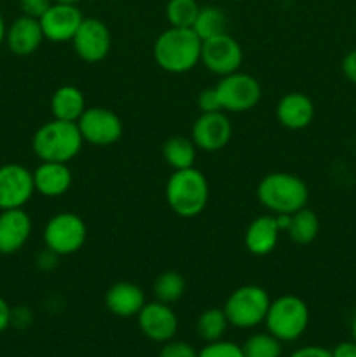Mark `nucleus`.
I'll return each mask as SVG.
<instances>
[{
	"mask_svg": "<svg viewBox=\"0 0 356 357\" xmlns=\"http://www.w3.org/2000/svg\"><path fill=\"white\" fill-rule=\"evenodd\" d=\"M136 319H138L140 331L156 344H166L173 340L178 331L177 314L171 309V305L159 300L145 303Z\"/></svg>",
	"mask_w": 356,
	"mask_h": 357,
	"instance_id": "14",
	"label": "nucleus"
},
{
	"mask_svg": "<svg viewBox=\"0 0 356 357\" xmlns=\"http://www.w3.org/2000/svg\"><path fill=\"white\" fill-rule=\"evenodd\" d=\"M45 40L44 31H42L40 21L35 17L24 16L21 14L20 17L13 21L7 26L6 31V44L13 54L21 56H31L34 52L38 51L42 42Z\"/></svg>",
	"mask_w": 356,
	"mask_h": 357,
	"instance_id": "17",
	"label": "nucleus"
},
{
	"mask_svg": "<svg viewBox=\"0 0 356 357\" xmlns=\"http://www.w3.org/2000/svg\"><path fill=\"white\" fill-rule=\"evenodd\" d=\"M84 145L77 122L52 119L35 131L31 150L40 162L68 164L80 153Z\"/></svg>",
	"mask_w": 356,
	"mask_h": 357,
	"instance_id": "3",
	"label": "nucleus"
},
{
	"mask_svg": "<svg viewBox=\"0 0 356 357\" xmlns=\"http://www.w3.org/2000/svg\"><path fill=\"white\" fill-rule=\"evenodd\" d=\"M257 199L272 215H292L307 206L309 188L297 174L276 171L258 181Z\"/></svg>",
	"mask_w": 356,
	"mask_h": 357,
	"instance_id": "4",
	"label": "nucleus"
},
{
	"mask_svg": "<svg viewBox=\"0 0 356 357\" xmlns=\"http://www.w3.org/2000/svg\"><path fill=\"white\" fill-rule=\"evenodd\" d=\"M341 68L346 79L356 86V49H353V51H349L348 54L344 56Z\"/></svg>",
	"mask_w": 356,
	"mask_h": 357,
	"instance_id": "34",
	"label": "nucleus"
},
{
	"mask_svg": "<svg viewBox=\"0 0 356 357\" xmlns=\"http://www.w3.org/2000/svg\"><path fill=\"white\" fill-rule=\"evenodd\" d=\"M309 317V307L300 296L281 295L271 300L264 323L279 342H295L306 333Z\"/></svg>",
	"mask_w": 356,
	"mask_h": 357,
	"instance_id": "5",
	"label": "nucleus"
},
{
	"mask_svg": "<svg viewBox=\"0 0 356 357\" xmlns=\"http://www.w3.org/2000/svg\"><path fill=\"white\" fill-rule=\"evenodd\" d=\"M166 202L175 215L181 218H194L201 215L209 201L208 178L198 167L177 169L168 178Z\"/></svg>",
	"mask_w": 356,
	"mask_h": 357,
	"instance_id": "2",
	"label": "nucleus"
},
{
	"mask_svg": "<svg viewBox=\"0 0 356 357\" xmlns=\"http://www.w3.org/2000/svg\"><path fill=\"white\" fill-rule=\"evenodd\" d=\"M147 303L145 293L138 284L129 281H119L105 293V307L117 317H135Z\"/></svg>",
	"mask_w": 356,
	"mask_h": 357,
	"instance_id": "20",
	"label": "nucleus"
},
{
	"mask_svg": "<svg viewBox=\"0 0 356 357\" xmlns=\"http://www.w3.org/2000/svg\"><path fill=\"white\" fill-rule=\"evenodd\" d=\"M86 96L82 91L72 84L58 87L51 96L52 119L66 122H77L86 112Z\"/></svg>",
	"mask_w": 356,
	"mask_h": 357,
	"instance_id": "22",
	"label": "nucleus"
},
{
	"mask_svg": "<svg viewBox=\"0 0 356 357\" xmlns=\"http://www.w3.org/2000/svg\"><path fill=\"white\" fill-rule=\"evenodd\" d=\"M199 9H201V6L198 3V0H168L164 14H166L170 26L192 28Z\"/></svg>",
	"mask_w": 356,
	"mask_h": 357,
	"instance_id": "28",
	"label": "nucleus"
},
{
	"mask_svg": "<svg viewBox=\"0 0 356 357\" xmlns=\"http://www.w3.org/2000/svg\"><path fill=\"white\" fill-rule=\"evenodd\" d=\"M34 194V171L17 162L0 166V211L24 208Z\"/></svg>",
	"mask_w": 356,
	"mask_h": 357,
	"instance_id": "11",
	"label": "nucleus"
},
{
	"mask_svg": "<svg viewBox=\"0 0 356 357\" xmlns=\"http://www.w3.org/2000/svg\"><path fill=\"white\" fill-rule=\"evenodd\" d=\"M229 326V319H227L223 309H216V307L205 310V312L198 317V324H195L199 338L205 340L206 344H208V342L222 340Z\"/></svg>",
	"mask_w": 356,
	"mask_h": 357,
	"instance_id": "27",
	"label": "nucleus"
},
{
	"mask_svg": "<svg viewBox=\"0 0 356 357\" xmlns=\"http://www.w3.org/2000/svg\"><path fill=\"white\" fill-rule=\"evenodd\" d=\"M198 107L201 110V114H208V112H223L220 107L218 94H216L215 86L208 87V89H202L198 96Z\"/></svg>",
	"mask_w": 356,
	"mask_h": 357,
	"instance_id": "32",
	"label": "nucleus"
},
{
	"mask_svg": "<svg viewBox=\"0 0 356 357\" xmlns=\"http://www.w3.org/2000/svg\"><path fill=\"white\" fill-rule=\"evenodd\" d=\"M283 342H279L274 335L255 333L241 345L244 357H281Z\"/></svg>",
	"mask_w": 356,
	"mask_h": 357,
	"instance_id": "29",
	"label": "nucleus"
},
{
	"mask_svg": "<svg viewBox=\"0 0 356 357\" xmlns=\"http://www.w3.org/2000/svg\"><path fill=\"white\" fill-rule=\"evenodd\" d=\"M269 305H271V296L262 286L244 284L227 296L223 312L230 326L250 330L264 323Z\"/></svg>",
	"mask_w": 356,
	"mask_h": 357,
	"instance_id": "6",
	"label": "nucleus"
},
{
	"mask_svg": "<svg viewBox=\"0 0 356 357\" xmlns=\"http://www.w3.org/2000/svg\"><path fill=\"white\" fill-rule=\"evenodd\" d=\"M52 6V0H20V9L24 16L40 20L45 10Z\"/></svg>",
	"mask_w": 356,
	"mask_h": 357,
	"instance_id": "33",
	"label": "nucleus"
},
{
	"mask_svg": "<svg viewBox=\"0 0 356 357\" xmlns=\"http://www.w3.org/2000/svg\"><path fill=\"white\" fill-rule=\"evenodd\" d=\"M72 45L75 54L86 63H100L110 54L112 33L98 17H84L73 35Z\"/></svg>",
	"mask_w": 356,
	"mask_h": 357,
	"instance_id": "12",
	"label": "nucleus"
},
{
	"mask_svg": "<svg viewBox=\"0 0 356 357\" xmlns=\"http://www.w3.org/2000/svg\"><path fill=\"white\" fill-rule=\"evenodd\" d=\"M230 2H244V0H230Z\"/></svg>",
	"mask_w": 356,
	"mask_h": 357,
	"instance_id": "41",
	"label": "nucleus"
},
{
	"mask_svg": "<svg viewBox=\"0 0 356 357\" xmlns=\"http://www.w3.org/2000/svg\"><path fill=\"white\" fill-rule=\"evenodd\" d=\"M314 114V103L307 94L293 91L281 96V100L276 105V119L283 128L290 131H300L311 126Z\"/></svg>",
	"mask_w": 356,
	"mask_h": 357,
	"instance_id": "19",
	"label": "nucleus"
},
{
	"mask_svg": "<svg viewBox=\"0 0 356 357\" xmlns=\"http://www.w3.org/2000/svg\"><path fill=\"white\" fill-rule=\"evenodd\" d=\"M82 20L84 16L79 6L52 2V6L45 10V14L38 21H40L45 40L54 42V44H65V42H72Z\"/></svg>",
	"mask_w": 356,
	"mask_h": 357,
	"instance_id": "15",
	"label": "nucleus"
},
{
	"mask_svg": "<svg viewBox=\"0 0 356 357\" xmlns=\"http://www.w3.org/2000/svg\"><path fill=\"white\" fill-rule=\"evenodd\" d=\"M285 232L295 244L307 246L320 234V218L313 209L306 206V208L299 209L288 216V225H286Z\"/></svg>",
	"mask_w": 356,
	"mask_h": 357,
	"instance_id": "23",
	"label": "nucleus"
},
{
	"mask_svg": "<svg viewBox=\"0 0 356 357\" xmlns=\"http://www.w3.org/2000/svg\"><path fill=\"white\" fill-rule=\"evenodd\" d=\"M332 357H356V342L349 340L335 345V349L332 351Z\"/></svg>",
	"mask_w": 356,
	"mask_h": 357,
	"instance_id": "36",
	"label": "nucleus"
},
{
	"mask_svg": "<svg viewBox=\"0 0 356 357\" xmlns=\"http://www.w3.org/2000/svg\"><path fill=\"white\" fill-rule=\"evenodd\" d=\"M84 143L94 146H110L122 138L124 126L114 110L105 107H87L77 121Z\"/></svg>",
	"mask_w": 356,
	"mask_h": 357,
	"instance_id": "9",
	"label": "nucleus"
},
{
	"mask_svg": "<svg viewBox=\"0 0 356 357\" xmlns=\"http://www.w3.org/2000/svg\"><path fill=\"white\" fill-rule=\"evenodd\" d=\"M198 357H244L241 345L227 340L208 342L201 351L198 352Z\"/></svg>",
	"mask_w": 356,
	"mask_h": 357,
	"instance_id": "30",
	"label": "nucleus"
},
{
	"mask_svg": "<svg viewBox=\"0 0 356 357\" xmlns=\"http://www.w3.org/2000/svg\"><path fill=\"white\" fill-rule=\"evenodd\" d=\"M201 63L213 75H230V73L241 70V65H243V47L229 33L206 38V40H202Z\"/></svg>",
	"mask_w": 356,
	"mask_h": 357,
	"instance_id": "10",
	"label": "nucleus"
},
{
	"mask_svg": "<svg viewBox=\"0 0 356 357\" xmlns=\"http://www.w3.org/2000/svg\"><path fill=\"white\" fill-rule=\"evenodd\" d=\"M218 94L220 107L229 114H243L250 112L260 103L262 87L260 82L250 73L234 72L230 75L220 77L215 86Z\"/></svg>",
	"mask_w": 356,
	"mask_h": 357,
	"instance_id": "8",
	"label": "nucleus"
},
{
	"mask_svg": "<svg viewBox=\"0 0 356 357\" xmlns=\"http://www.w3.org/2000/svg\"><path fill=\"white\" fill-rule=\"evenodd\" d=\"M54 3H68V6H79L82 0H52Z\"/></svg>",
	"mask_w": 356,
	"mask_h": 357,
	"instance_id": "39",
	"label": "nucleus"
},
{
	"mask_svg": "<svg viewBox=\"0 0 356 357\" xmlns=\"http://www.w3.org/2000/svg\"><path fill=\"white\" fill-rule=\"evenodd\" d=\"M185 291H187V281L177 271L163 272L154 281V295H156V300L168 303V305L178 302L185 295Z\"/></svg>",
	"mask_w": 356,
	"mask_h": 357,
	"instance_id": "26",
	"label": "nucleus"
},
{
	"mask_svg": "<svg viewBox=\"0 0 356 357\" xmlns=\"http://www.w3.org/2000/svg\"><path fill=\"white\" fill-rule=\"evenodd\" d=\"M202 40L192 28L170 26L154 42V59L161 70L181 75L201 63Z\"/></svg>",
	"mask_w": 356,
	"mask_h": 357,
	"instance_id": "1",
	"label": "nucleus"
},
{
	"mask_svg": "<svg viewBox=\"0 0 356 357\" xmlns=\"http://www.w3.org/2000/svg\"><path fill=\"white\" fill-rule=\"evenodd\" d=\"M198 155V146L187 136H171L163 145V157L173 171L192 167Z\"/></svg>",
	"mask_w": 356,
	"mask_h": 357,
	"instance_id": "24",
	"label": "nucleus"
},
{
	"mask_svg": "<svg viewBox=\"0 0 356 357\" xmlns=\"http://www.w3.org/2000/svg\"><path fill=\"white\" fill-rule=\"evenodd\" d=\"M31 218L23 208L0 211V255H14L31 236Z\"/></svg>",
	"mask_w": 356,
	"mask_h": 357,
	"instance_id": "16",
	"label": "nucleus"
},
{
	"mask_svg": "<svg viewBox=\"0 0 356 357\" xmlns=\"http://www.w3.org/2000/svg\"><path fill=\"white\" fill-rule=\"evenodd\" d=\"M281 225L276 215L257 216L244 232V248L253 257H267L276 250L281 234Z\"/></svg>",
	"mask_w": 356,
	"mask_h": 357,
	"instance_id": "18",
	"label": "nucleus"
},
{
	"mask_svg": "<svg viewBox=\"0 0 356 357\" xmlns=\"http://www.w3.org/2000/svg\"><path fill=\"white\" fill-rule=\"evenodd\" d=\"M159 357H198V351L187 342L170 340L163 345Z\"/></svg>",
	"mask_w": 356,
	"mask_h": 357,
	"instance_id": "31",
	"label": "nucleus"
},
{
	"mask_svg": "<svg viewBox=\"0 0 356 357\" xmlns=\"http://www.w3.org/2000/svg\"><path fill=\"white\" fill-rule=\"evenodd\" d=\"M6 31H7L6 20H3L2 13H0V47H2V44L6 42Z\"/></svg>",
	"mask_w": 356,
	"mask_h": 357,
	"instance_id": "38",
	"label": "nucleus"
},
{
	"mask_svg": "<svg viewBox=\"0 0 356 357\" xmlns=\"http://www.w3.org/2000/svg\"><path fill=\"white\" fill-rule=\"evenodd\" d=\"M87 227L79 215L70 211L51 216L44 227L45 250L58 257H70L86 244Z\"/></svg>",
	"mask_w": 356,
	"mask_h": 357,
	"instance_id": "7",
	"label": "nucleus"
},
{
	"mask_svg": "<svg viewBox=\"0 0 356 357\" xmlns=\"http://www.w3.org/2000/svg\"><path fill=\"white\" fill-rule=\"evenodd\" d=\"M351 337H353V340L356 342V316H355V319H353V323H351Z\"/></svg>",
	"mask_w": 356,
	"mask_h": 357,
	"instance_id": "40",
	"label": "nucleus"
},
{
	"mask_svg": "<svg viewBox=\"0 0 356 357\" xmlns=\"http://www.w3.org/2000/svg\"><path fill=\"white\" fill-rule=\"evenodd\" d=\"M73 181L72 169L63 162H40L34 171L35 192L44 197H61L70 190Z\"/></svg>",
	"mask_w": 356,
	"mask_h": 357,
	"instance_id": "21",
	"label": "nucleus"
},
{
	"mask_svg": "<svg viewBox=\"0 0 356 357\" xmlns=\"http://www.w3.org/2000/svg\"><path fill=\"white\" fill-rule=\"evenodd\" d=\"M290 357H332V351L321 347V345H306V347L297 349Z\"/></svg>",
	"mask_w": 356,
	"mask_h": 357,
	"instance_id": "35",
	"label": "nucleus"
},
{
	"mask_svg": "<svg viewBox=\"0 0 356 357\" xmlns=\"http://www.w3.org/2000/svg\"><path fill=\"white\" fill-rule=\"evenodd\" d=\"M10 321H13V310L3 296H0V333H3L10 326Z\"/></svg>",
	"mask_w": 356,
	"mask_h": 357,
	"instance_id": "37",
	"label": "nucleus"
},
{
	"mask_svg": "<svg viewBox=\"0 0 356 357\" xmlns=\"http://www.w3.org/2000/svg\"><path fill=\"white\" fill-rule=\"evenodd\" d=\"M227 26H229V17H227L225 10L216 6H205L199 9L192 30L198 33L201 40H206V38L227 33Z\"/></svg>",
	"mask_w": 356,
	"mask_h": 357,
	"instance_id": "25",
	"label": "nucleus"
},
{
	"mask_svg": "<svg viewBox=\"0 0 356 357\" xmlns=\"http://www.w3.org/2000/svg\"><path fill=\"white\" fill-rule=\"evenodd\" d=\"M192 142L206 153L220 152L229 145L232 138V122L225 112H208L201 114L192 124Z\"/></svg>",
	"mask_w": 356,
	"mask_h": 357,
	"instance_id": "13",
	"label": "nucleus"
}]
</instances>
